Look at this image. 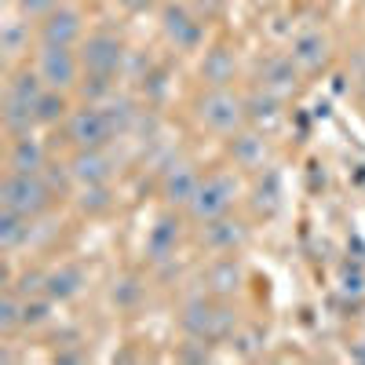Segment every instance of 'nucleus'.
<instances>
[{
    "instance_id": "nucleus-28",
    "label": "nucleus",
    "mask_w": 365,
    "mask_h": 365,
    "mask_svg": "<svg viewBox=\"0 0 365 365\" xmlns=\"http://www.w3.org/2000/svg\"><path fill=\"white\" fill-rule=\"evenodd\" d=\"M117 91V77H103V73H84L77 84L81 103H106Z\"/></svg>"
},
{
    "instance_id": "nucleus-1",
    "label": "nucleus",
    "mask_w": 365,
    "mask_h": 365,
    "mask_svg": "<svg viewBox=\"0 0 365 365\" xmlns=\"http://www.w3.org/2000/svg\"><path fill=\"white\" fill-rule=\"evenodd\" d=\"M245 179H241L237 168H216V172H205L201 175V187L194 194V201L187 205V223L201 227L208 220H220L227 212H234V205L245 197Z\"/></svg>"
},
{
    "instance_id": "nucleus-36",
    "label": "nucleus",
    "mask_w": 365,
    "mask_h": 365,
    "mask_svg": "<svg viewBox=\"0 0 365 365\" xmlns=\"http://www.w3.org/2000/svg\"><path fill=\"white\" fill-rule=\"evenodd\" d=\"M351 358H358V361H365V340H358V344L351 347Z\"/></svg>"
},
{
    "instance_id": "nucleus-25",
    "label": "nucleus",
    "mask_w": 365,
    "mask_h": 365,
    "mask_svg": "<svg viewBox=\"0 0 365 365\" xmlns=\"http://www.w3.org/2000/svg\"><path fill=\"white\" fill-rule=\"evenodd\" d=\"M77 212L88 220H103L106 212H113L117 197H113V182H91V187H77V197H73Z\"/></svg>"
},
{
    "instance_id": "nucleus-35",
    "label": "nucleus",
    "mask_w": 365,
    "mask_h": 365,
    "mask_svg": "<svg viewBox=\"0 0 365 365\" xmlns=\"http://www.w3.org/2000/svg\"><path fill=\"white\" fill-rule=\"evenodd\" d=\"M120 8H125L128 15H135V11H146V8H154V0H117Z\"/></svg>"
},
{
    "instance_id": "nucleus-13",
    "label": "nucleus",
    "mask_w": 365,
    "mask_h": 365,
    "mask_svg": "<svg viewBox=\"0 0 365 365\" xmlns=\"http://www.w3.org/2000/svg\"><path fill=\"white\" fill-rule=\"evenodd\" d=\"M201 289L216 299H234L245 289V263H241V252L208 259V267L201 274Z\"/></svg>"
},
{
    "instance_id": "nucleus-8",
    "label": "nucleus",
    "mask_w": 365,
    "mask_h": 365,
    "mask_svg": "<svg viewBox=\"0 0 365 365\" xmlns=\"http://www.w3.org/2000/svg\"><path fill=\"white\" fill-rule=\"evenodd\" d=\"M34 66H37V73L44 77V84H48V88H58V91H77V84H81V77H84V66H81L77 48L37 44V48H34Z\"/></svg>"
},
{
    "instance_id": "nucleus-5",
    "label": "nucleus",
    "mask_w": 365,
    "mask_h": 365,
    "mask_svg": "<svg viewBox=\"0 0 365 365\" xmlns=\"http://www.w3.org/2000/svg\"><path fill=\"white\" fill-rule=\"evenodd\" d=\"M161 34L175 51H205V19L190 0H165L161 4Z\"/></svg>"
},
{
    "instance_id": "nucleus-22",
    "label": "nucleus",
    "mask_w": 365,
    "mask_h": 365,
    "mask_svg": "<svg viewBox=\"0 0 365 365\" xmlns=\"http://www.w3.org/2000/svg\"><path fill=\"white\" fill-rule=\"evenodd\" d=\"M88 285V270L81 263H58V267H48V278H44V296L55 299V303H66L73 296H81V289Z\"/></svg>"
},
{
    "instance_id": "nucleus-14",
    "label": "nucleus",
    "mask_w": 365,
    "mask_h": 365,
    "mask_svg": "<svg viewBox=\"0 0 365 365\" xmlns=\"http://www.w3.org/2000/svg\"><path fill=\"white\" fill-rule=\"evenodd\" d=\"M289 55L296 58V66L303 70V77H314L332 63V41L325 29H299L289 44Z\"/></svg>"
},
{
    "instance_id": "nucleus-21",
    "label": "nucleus",
    "mask_w": 365,
    "mask_h": 365,
    "mask_svg": "<svg viewBox=\"0 0 365 365\" xmlns=\"http://www.w3.org/2000/svg\"><path fill=\"white\" fill-rule=\"evenodd\" d=\"M245 197H249L252 216H263V220L282 208V175L274 172V165L252 175V187L245 190Z\"/></svg>"
},
{
    "instance_id": "nucleus-10",
    "label": "nucleus",
    "mask_w": 365,
    "mask_h": 365,
    "mask_svg": "<svg viewBox=\"0 0 365 365\" xmlns=\"http://www.w3.org/2000/svg\"><path fill=\"white\" fill-rule=\"evenodd\" d=\"M34 34H37V44H55V48H77L88 29H84V11L77 4H58L51 15H44L41 22H34ZM34 44V48H37Z\"/></svg>"
},
{
    "instance_id": "nucleus-34",
    "label": "nucleus",
    "mask_w": 365,
    "mask_h": 365,
    "mask_svg": "<svg viewBox=\"0 0 365 365\" xmlns=\"http://www.w3.org/2000/svg\"><path fill=\"white\" fill-rule=\"evenodd\" d=\"M190 4H194V11H197V15H201V19L208 22L212 15L220 11V4H223V0H190Z\"/></svg>"
},
{
    "instance_id": "nucleus-23",
    "label": "nucleus",
    "mask_w": 365,
    "mask_h": 365,
    "mask_svg": "<svg viewBox=\"0 0 365 365\" xmlns=\"http://www.w3.org/2000/svg\"><path fill=\"white\" fill-rule=\"evenodd\" d=\"M73 91H58V88H44L41 99L34 103L37 113V128H63L66 117L73 113Z\"/></svg>"
},
{
    "instance_id": "nucleus-9",
    "label": "nucleus",
    "mask_w": 365,
    "mask_h": 365,
    "mask_svg": "<svg viewBox=\"0 0 365 365\" xmlns=\"http://www.w3.org/2000/svg\"><path fill=\"white\" fill-rule=\"evenodd\" d=\"M201 187V172L194 161H182V158H172L161 165L158 172V194H161V205L165 208H175V212H187V205L194 201Z\"/></svg>"
},
{
    "instance_id": "nucleus-6",
    "label": "nucleus",
    "mask_w": 365,
    "mask_h": 365,
    "mask_svg": "<svg viewBox=\"0 0 365 365\" xmlns=\"http://www.w3.org/2000/svg\"><path fill=\"white\" fill-rule=\"evenodd\" d=\"M63 135H66L70 150H99V146H113V139H117L106 120V110L99 103L73 106V113L63 125Z\"/></svg>"
},
{
    "instance_id": "nucleus-12",
    "label": "nucleus",
    "mask_w": 365,
    "mask_h": 365,
    "mask_svg": "<svg viewBox=\"0 0 365 365\" xmlns=\"http://www.w3.org/2000/svg\"><path fill=\"white\" fill-rule=\"evenodd\" d=\"M182 223H187V216L175 208H165L161 216L154 220V227L146 230V259L154 267H165L175 259L179 245H182Z\"/></svg>"
},
{
    "instance_id": "nucleus-18",
    "label": "nucleus",
    "mask_w": 365,
    "mask_h": 365,
    "mask_svg": "<svg viewBox=\"0 0 365 365\" xmlns=\"http://www.w3.org/2000/svg\"><path fill=\"white\" fill-rule=\"evenodd\" d=\"M197 81H201V88H234V81H237L234 48H227V44H208V48L201 51Z\"/></svg>"
},
{
    "instance_id": "nucleus-15",
    "label": "nucleus",
    "mask_w": 365,
    "mask_h": 365,
    "mask_svg": "<svg viewBox=\"0 0 365 365\" xmlns=\"http://www.w3.org/2000/svg\"><path fill=\"white\" fill-rule=\"evenodd\" d=\"M299 81H303V70L296 66V58H292L289 51L267 55L263 66H259V73H256V84L267 88V91H274V96H282V99L296 96V91H299Z\"/></svg>"
},
{
    "instance_id": "nucleus-24",
    "label": "nucleus",
    "mask_w": 365,
    "mask_h": 365,
    "mask_svg": "<svg viewBox=\"0 0 365 365\" xmlns=\"http://www.w3.org/2000/svg\"><path fill=\"white\" fill-rule=\"evenodd\" d=\"M37 234V220L22 216V212H11V208H0V249L8 256H15L22 245H29Z\"/></svg>"
},
{
    "instance_id": "nucleus-29",
    "label": "nucleus",
    "mask_w": 365,
    "mask_h": 365,
    "mask_svg": "<svg viewBox=\"0 0 365 365\" xmlns=\"http://www.w3.org/2000/svg\"><path fill=\"white\" fill-rule=\"evenodd\" d=\"M230 347H234L241 358H259V354H263V329H256V325H237L234 336H230Z\"/></svg>"
},
{
    "instance_id": "nucleus-31",
    "label": "nucleus",
    "mask_w": 365,
    "mask_h": 365,
    "mask_svg": "<svg viewBox=\"0 0 365 365\" xmlns=\"http://www.w3.org/2000/svg\"><path fill=\"white\" fill-rule=\"evenodd\" d=\"M44 278H48V270H44V267H29V270L19 274V278H15L8 289H15L22 299H29V296H44Z\"/></svg>"
},
{
    "instance_id": "nucleus-2",
    "label": "nucleus",
    "mask_w": 365,
    "mask_h": 365,
    "mask_svg": "<svg viewBox=\"0 0 365 365\" xmlns=\"http://www.w3.org/2000/svg\"><path fill=\"white\" fill-rule=\"evenodd\" d=\"M197 128L208 135H234L249 125V113H245V91H234V88H201V96L190 106Z\"/></svg>"
},
{
    "instance_id": "nucleus-27",
    "label": "nucleus",
    "mask_w": 365,
    "mask_h": 365,
    "mask_svg": "<svg viewBox=\"0 0 365 365\" xmlns=\"http://www.w3.org/2000/svg\"><path fill=\"white\" fill-rule=\"evenodd\" d=\"M22 329H26V322H22V296L15 289H4L0 292V336L15 340Z\"/></svg>"
},
{
    "instance_id": "nucleus-20",
    "label": "nucleus",
    "mask_w": 365,
    "mask_h": 365,
    "mask_svg": "<svg viewBox=\"0 0 365 365\" xmlns=\"http://www.w3.org/2000/svg\"><path fill=\"white\" fill-rule=\"evenodd\" d=\"M245 113H249V125L252 128L270 132L274 125H282V120H285V99L256 84V88L245 91Z\"/></svg>"
},
{
    "instance_id": "nucleus-3",
    "label": "nucleus",
    "mask_w": 365,
    "mask_h": 365,
    "mask_svg": "<svg viewBox=\"0 0 365 365\" xmlns=\"http://www.w3.org/2000/svg\"><path fill=\"white\" fill-rule=\"evenodd\" d=\"M55 190L44 182V175H19V172H4L0 179V208L22 212L29 220H41L55 205Z\"/></svg>"
},
{
    "instance_id": "nucleus-4",
    "label": "nucleus",
    "mask_w": 365,
    "mask_h": 365,
    "mask_svg": "<svg viewBox=\"0 0 365 365\" xmlns=\"http://www.w3.org/2000/svg\"><path fill=\"white\" fill-rule=\"evenodd\" d=\"M77 55H81L84 73H103V77H117V81L132 58L128 44L113 29H88V37L77 44Z\"/></svg>"
},
{
    "instance_id": "nucleus-26",
    "label": "nucleus",
    "mask_w": 365,
    "mask_h": 365,
    "mask_svg": "<svg viewBox=\"0 0 365 365\" xmlns=\"http://www.w3.org/2000/svg\"><path fill=\"white\" fill-rule=\"evenodd\" d=\"M0 128H4L8 139L34 135V132H37V113H34V106L15 103V99H0Z\"/></svg>"
},
{
    "instance_id": "nucleus-11",
    "label": "nucleus",
    "mask_w": 365,
    "mask_h": 365,
    "mask_svg": "<svg viewBox=\"0 0 365 365\" xmlns=\"http://www.w3.org/2000/svg\"><path fill=\"white\" fill-rule=\"evenodd\" d=\"M252 237V227L245 220H237L234 212H227V216L220 220H208L197 227V245L212 256H230V252H241L249 245Z\"/></svg>"
},
{
    "instance_id": "nucleus-16",
    "label": "nucleus",
    "mask_w": 365,
    "mask_h": 365,
    "mask_svg": "<svg viewBox=\"0 0 365 365\" xmlns=\"http://www.w3.org/2000/svg\"><path fill=\"white\" fill-rule=\"evenodd\" d=\"M70 165V175L77 187H91V182H113V172H117V161L110 154V146H99V150H73L66 158Z\"/></svg>"
},
{
    "instance_id": "nucleus-30",
    "label": "nucleus",
    "mask_w": 365,
    "mask_h": 365,
    "mask_svg": "<svg viewBox=\"0 0 365 365\" xmlns=\"http://www.w3.org/2000/svg\"><path fill=\"white\" fill-rule=\"evenodd\" d=\"M51 307H55V299H48V296H29V299H22V322H26V329L48 325Z\"/></svg>"
},
{
    "instance_id": "nucleus-17",
    "label": "nucleus",
    "mask_w": 365,
    "mask_h": 365,
    "mask_svg": "<svg viewBox=\"0 0 365 365\" xmlns=\"http://www.w3.org/2000/svg\"><path fill=\"white\" fill-rule=\"evenodd\" d=\"M51 154L48 146L34 135H19V139H8V150H4V172H19V175H41L48 168Z\"/></svg>"
},
{
    "instance_id": "nucleus-33",
    "label": "nucleus",
    "mask_w": 365,
    "mask_h": 365,
    "mask_svg": "<svg viewBox=\"0 0 365 365\" xmlns=\"http://www.w3.org/2000/svg\"><path fill=\"white\" fill-rule=\"evenodd\" d=\"M63 0H15V11L26 19V22H41L44 15H51Z\"/></svg>"
},
{
    "instance_id": "nucleus-19",
    "label": "nucleus",
    "mask_w": 365,
    "mask_h": 365,
    "mask_svg": "<svg viewBox=\"0 0 365 365\" xmlns=\"http://www.w3.org/2000/svg\"><path fill=\"white\" fill-rule=\"evenodd\" d=\"M29 44H37V34L29 29V22L15 11L4 26H0V51H4V70H15L29 63Z\"/></svg>"
},
{
    "instance_id": "nucleus-32",
    "label": "nucleus",
    "mask_w": 365,
    "mask_h": 365,
    "mask_svg": "<svg viewBox=\"0 0 365 365\" xmlns=\"http://www.w3.org/2000/svg\"><path fill=\"white\" fill-rule=\"evenodd\" d=\"M110 299L117 303L120 311H132L135 303L143 299V282H139V278H120V282H113V289H110Z\"/></svg>"
},
{
    "instance_id": "nucleus-7",
    "label": "nucleus",
    "mask_w": 365,
    "mask_h": 365,
    "mask_svg": "<svg viewBox=\"0 0 365 365\" xmlns=\"http://www.w3.org/2000/svg\"><path fill=\"white\" fill-rule=\"evenodd\" d=\"M227 158H230V168H237L241 175H256L263 168L274 165V146H270V132L263 128H252L245 125L241 132L227 135Z\"/></svg>"
}]
</instances>
